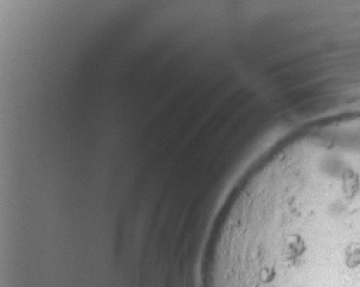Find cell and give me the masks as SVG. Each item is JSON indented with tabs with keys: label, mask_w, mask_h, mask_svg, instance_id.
<instances>
[{
	"label": "cell",
	"mask_w": 360,
	"mask_h": 287,
	"mask_svg": "<svg viewBox=\"0 0 360 287\" xmlns=\"http://www.w3.org/2000/svg\"><path fill=\"white\" fill-rule=\"evenodd\" d=\"M202 287H360V167L309 160L264 177L211 241Z\"/></svg>",
	"instance_id": "obj_1"
}]
</instances>
